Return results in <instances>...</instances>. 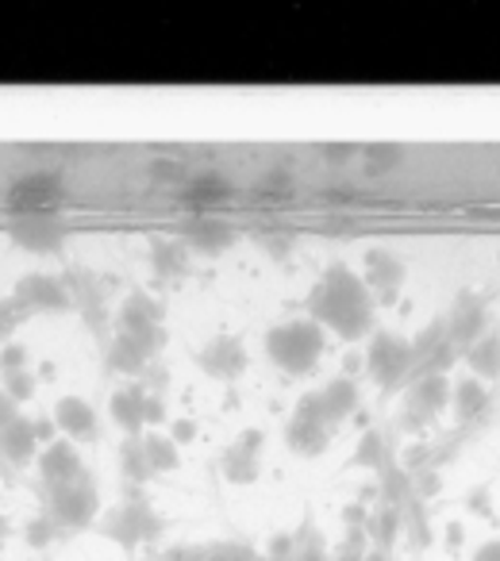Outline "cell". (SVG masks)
I'll return each mask as SVG.
<instances>
[{
    "label": "cell",
    "mask_w": 500,
    "mask_h": 561,
    "mask_svg": "<svg viewBox=\"0 0 500 561\" xmlns=\"http://www.w3.org/2000/svg\"><path fill=\"white\" fill-rule=\"evenodd\" d=\"M55 535H58V523L50 519V515H39V519L27 523V542L32 546H47Z\"/></svg>",
    "instance_id": "37"
},
{
    "label": "cell",
    "mask_w": 500,
    "mask_h": 561,
    "mask_svg": "<svg viewBox=\"0 0 500 561\" xmlns=\"http://www.w3.org/2000/svg\"><path fill=\"white\" fill-rule=\"evenodd\" d=\"M166 561H212V558H208V550H201V546H178V550H170Z\"/></svg>",
    "instance_id": "40"
},
{
    "label": "cell",
    "mask_w": 500,
    "mask_h": 561,
    "mask_svg": "<svg viewBox=\"0 0 500 561\" xmlns=\"http://www.w3.org/2000/svg\"><path fill=\"white\" fill-rule=\"evenodd\" d=\"M9 234L16 247L32 250V254H50V250L63 247L66 224L58 211H43V216H12Z\"/></svg>",
    "instance_id": "13"
},
{
    "label": "cell",
    "mask_w": 500,
    "mask_h": 561,
    "mask_svg": "<svg viewBox=\"0 0 500 561\" xmlns=\"http://www.w3.org/2000/svg\"><path fill=\"white\" fill-rule=\"evenodd\" d=\"M112 420L120 423L127 438H139L147 427H158L166 420V404L150 389H120L112 397Z\"/></svg>",
    "instance_id": "9"
},
{
    "label": "cell",
    "mask_w": 500,
    "mask_h": 561,
    "mask_svg": "<svg viewBox=\"0 0 500 561\" xmlns=\"http://www.w3.org/2000/svg\"><path fill=\"white\" fill-rule=\"evenodd\" d=\"M285 438H289L293 450L305 454V458H316V454L328 450L331 427H328V420H323L320 392H312V397L300 400L297 412H293V420H289V431H285Z\"/></svg>",
    "instance_id": "10"
},
{
    "label": "cell",
    "mask_w": 500,
    "mask_h": 561,
    "mask_svg": "<svg viewBox=\"0 0 500 561\" xmlns=\"http://www.w3.org/2000/svg\"><path fill=\"white\" fill-rule=\"evenodd\" d=\"M366 374L377 389H397V385L412 381V343L405 335L377 331L366 346Z\"/></svg>",
    "instance_id": "3"
},
{
    "label": "cell",
    "mask_w": 500,
    "mask_h": 561,
    "mask_svg": "<svg viewBox=\"0 0 500 561\" xmlns=\"http://www.w3.org/2000/svg\"><path fill=\"white\" fill-rule=\"evenodd\" d=\"M443 320H446V339L454 343V351L466 354L489 331V308H485V300L477 293H458V300L451 305V316H443Z\"/></svg>",
    "instance_id": "11"
},
{
    "label": "cell",
    "mask_w": 500,
    "mask_h": 561,
    "mask_svg": "<svg viewBox=\"0 0 500 561\" xmlns=\"http://www.w3.org/2000/svg\"><path fill=\"white\" fill-rule=\"evenodd\" d=\"M320 408H323V420H328V427L336 431L339 423H343L346 415L359 408V385H354L351 377H336V381L320 392Z\"/></svg>",
    "instance_id": "24"
},
{
    "label": "cell",
    "mask_w": 500,
    "mask_h": 561,
    "mask_svg": "<svg viewBox=\"0 0 500 561\" xmlns=\"http://www.w3.org/2000/svg\"><path fill=\"white\" fill-rule=\"evenodd\" d=\"M354 466L385 469V438H382V431H366V438L359 443V454H354Z\"/></svg>",
    "instance_id": "33"
},
{
    "label": "cell",
    "mask_w": 500,
    "mask_h": 561,
    "mask_svg": "<svg viewBox=\"0 0 500 561\" xmlns=\"http://www.w3.org/2000/svg\"><path fill=\"white\" fill-rule=\"evenodd\" d=\"M323 351H328V331L316 320H289L266 335V354L277 369L289 377H305L320 366Z\"/></svg>",
    "instance_id": "2"
},
{
    "label": "cell",
    "mask_w": 500,
    "mask_h": 561,
    "mask_svg": "<svg viewBox=\"0 0 500 561\" xmlns=\"http://www.w3.org/2000/svg\"><path fill=\"white\" fill-rule=\"evenodd\" d=\"M12 297L27 308V316H63L73 312V293L66 285V277H55V273H24L16 280Z\"/></svg>",
    "instance_id": "6"
},
{
    "label": "cell",
    "mask_w": 500,
    "mask_h": 561,
    "mask_svg": "<svg viewBox=\"0 0 500 561\" xmlns=\"http://www.w3.org/2000/svg\"><path fill=\"white\" fill-rule=\"evenodd\" d=\"M101 530L112 538V542H120L124 550H139L143 542H150V538L162 530V523H158L155 507L147 504L143 496H132L124 500V504L116 507V512L104 515Z\"/></svg>",
    "instance_id": "5"
},
{
    "label": "cell",
    "mask_w": 500,
    "mask_h": 561,
    "mask_svg": "<svg viewBox=\"0 0 500 561\" xmlns=\"http://www.w3.org/2000/svg\"><path fill=\"white\" fill-rule=\"evenodd\" d=\"M27 346L20 343H9L4 351H0V374H12V369H27Z\"/></svg>",
    "instance_id": "38"
},
{
    "label": "cell",
    "mask_w": 500,
    "mask_h": 561,
    "mask_svg": "<svg viewBox=\"0 0 500 561\" xmlns=\"http://www.w3.org/2000/svg\"><path fill=\"white\" fill-rule=\"evenodd\" d=\"M259 461H262V431L259 427H247L235 446L224 454V473L231 484H250L259 477Z\"/></svg>",
    "instance_id": "15"
},
{
    "label": "cell",
    "mask_w": 500,
    "mask_h": 561,
    "mask_svg": "<svg viewBox=\"0 0 500 561\" xmlns=\"http://www.w3.org/2000/svg\"><path fill=\"white\" fill-rule=\"evenodd\" d=\"M405 150L400 147H366L362 150V162H366L370 173H385V170H397Z\"/></svg>",
    "instance_id": "34"
},
{
    "label": "cell",
    "mask_w": 500,
    "mask_h": 561,
    "mask_svg": "<svg viewBox=\"0 0 500 561\" xmlns=\"http://www.w3.org/2000/svg\"><path fill=\"white\" fill-rule=\"evenodd\" d=\"M201 369L216 381H235V377L247 374V351L235 335H216L204 343V351L196 354Z\"/></svg>",
    "instance_id": "14"
},
{
    "label": "cell",
    "mask_w": 500,
    "mask_h": 561,
    "mask_svg": "<svg viewBox=\"0 0 500 561\" xmlns=\"http://www.w3.org/2000/svg\"><path fill=\"white\" fill-rule=\"evenodd\" d=\"M96 484L93 477H81L73 484H63V489H47V515L58 523V530H81L96 519Z\"/></svg>",
    "instance_id": "4"
},
{
    "label": "cell",
    "mask_w": 500,
    "mask_h": 561,
    "mask_svg": "<svg viewBox=\"0 0 500 561\" xmlns=\"http://www.w3.org/2000/svg\"><path fill=\"white\" fill-rule=\"evenodd\" d=\"M293 193V178L289 170H270L259 178V196H274V201H282V196Z\"/></svg>",
    "instance_id": "36"
},
{
    "label": "cell",
    "mask_w": 500,
    "mask_h": 561,
    "mask_svg": "<svg viewBox=\"0 0 500 561\" xmlns=\"http://www.w3.org/2000/svg\"><path fill=\"white\" fill-rule=\"evenodd\" d=\"M196 435V427H193V423H189V420H181V423H173V443H189V438H193Z\"/></svg>",
    "instance_id": "41"
},
{
    "label": "cell",
    "mask_w": 500,
    "mask_h": 561,
    "mask_svg": "<svg viewBox=\"0 0 500 561\" xmlns=\"http://www.w3.org/2000/svg\"><path fill=\"white\" fill-rule=\"evenodd\" d=\"M208 558L212 561H266V553H254L250 546H239V542H216V546H208Z\"/></svg>",
    "instance_id": "35"
},
{
    "label": "cell",
    "mask_w": 500,
    "mask_h": 561,
    "mask_svg": "<svg viewBox=\"0 0 500 561\" xmlns=\"http://www.w3.org/2000/svg\"><path fill=\"white\" fill-rule=\"evenodd\" d=\"M66 285H70V293H73V308L86 316L89 328L104 331V323H109V305H104V285L96 280V273H70Z\"/></svg>",
    "instance_id": "18"
},
{
    "label": "cell",
    "mask_w": 500,
    "mask_h": 561,
    "mask_svg": "<svg viewBox=\"0 0 500 561\" xmlns=\"http://www.w3.org/2000/svg\"><path fill=\"white\" fill-rule=\"evenodd\" d=\"M362 280H366L370 297H377L382 305H393L405 289V262H400L393 250H366V262H362Z\"/></svg>",
    "instance_id": "12"
},
{
    "label": "cell",
    "mask_w": 500,
    "mask_h": 561,
    "mask_svg": "<svg viewBox=\"0 0 500 561\" xmlns=\"http://www.w3.org/2000/svg\"><path fill=\"white\" fill-rule=\"evenodd\" d=\"M162 343H166L162 328L116 331V335H112V343H109V354H104V362H109L112 374H143V369L150 366V358L162 351Z\"/></svg>",
    "instance_id": "8"
},
{
    "label": "cell",
    "mask_w": 500,
    "mask_h": 561,
    "mask_svg": "<svg viewBox=\"0 0 500 561\" xmlns=\"http://www.w3.org/2000/svg\"><path fill=\"white\" fill-rule=\"evenodd\" d=\"M451 404L462 423H474L489 412V389H485V381H477V377H466V381H458L451 389Z\"/></svg>",
    "instance_id": "26"
},
{
    "label": "cell",
    "mask_w": 500,
    "mask_h": 561,
    "mask_svg": "<svg viewBox=\"0 0 500 561\" xmlns=\"http://www.w3.org/2000/svg\"><path fill=\"white\" fill-rule=\"evenodd\" d=\"M35 443H39V427H35L27 415H20L16 423L0 431V454L12 461V466H27L35 454Z\"/></svg>",
    "instance_id": "23"
},
{
    "label": "cell",
    "mask_w": 500,
    "mask_h": 561,
    "mask_svg": "<svg viewBox=\"0 0 500 561\" xmlns=\"http://www.w3.org/2000/svg\"><path fill=\"white\" fill-rule=\"evenodd\" d=\"M166 312L150 293H132L124 305L116 308V331H150L162 328Z\"/></svg>",
    "instance_id": "21"
},
{
    "label": "cell",
    "mask_w": 500,
    "mask_h": 561,
    "mask_svg": "<svg viewBox=\"0 0 500 561\" xmlns=\"http://www.w3.org/2000/svg\"><path fill=\"white\" fill-rule=\"evenodd\" d=\"M224 196H231V185H227L219 173H201V178H193L189 185H181V201L193 204V208H212V204H219Z\"/></svg>",
    "instance_id": "27"
},
{
    "label": "cell",
    "mask_w": 500,
    "mask_h": 561,
    "mask_svg": "<svg viewBox=\"0 0 500 561\" xmlns=\"http://www.w3.org/2000/svg\"><path fill=\"white\" fill-rule=\"evenodd\" d=\"M39 477L47 489H63V484H73L86 477V466H81L73 443H47L39 454Z\"/></svg>",
    "instance_id": "16"
},
{
    "label": "cell",
    "mask_w": 500,
    "mask_h": 561,
    "mask_svg": "<svg viewBox=\"0 0 500 561\" xmlns=\"http://www.w3.org/2000/svg\"><path fill=\"white\" fill-rule=\"evenodd\" d=\"M400 523H405V507H393V504H385L377 515H370V523H366V535L377 542V550H389V546H393V538L400 535Z\"/></svg>",
    "instance_id": "29"
},
{
    "label": "cell",
    "mask_w": 500,
    "mask_h": 561,
    "mask_svg": "<svg viewBox=\"0 0 500 561\" xmlns=\"http://www.w3.org/2000/svg\"><path fill=\"white\" fill-rule=\"evenodd\" d=\"M0 389L9 392L16 404H24V400L35 397V377L32 369H12V374H0Z\"/></svg>",
    "instance_id": "32"
},
{
    "label": "cell",
    "mask_w": 500,
    "mask_h": 561,
    "mask_svg": "<svg viewBox=\"0 0 500 561\" xmlns=\"http://www.w3.org/2000/svg\"><path fill=\"white\" fill-rule=\"evenodd\" d=\"M451 389L454 385L446 377H423V381H412L408 389V420L412 423H431L446 404H451Z\"/></svg>",
    "instance_id": "17"
},
{
    "label": "cell",
    "mask_w": 500,
    "mask_h": 561,
    "mask_svg": "<svg viewBox=\"0 0 500 561\" xmlns=\"http://www.w3.org/2000/svg\"><path fill=\"white\" fill-rule=\"evenodd\" d=\"M150 270L162 285H173L189 273V247L181 239H158L150 242Z\"/></svg>",
    "instance_id": "22"
},
{
    "label": "cell",
    "mask_w": 500,
    "mask_h": 561,
    "mask_svg": "<svg viewBox=\"0 0 500 561\" xmlns=\"http://www.w3.org/2000/svg\"><path fill=\"white\" fill-rule=\"evenodd\" d=\"M9 208L12 216H43V211H58L66 201V185L58 173H27L9 188Z\"/></svg>",
    "instance_id": "7"
},
{
    "label": "cell",
    "mask_w": 500,
    "mask_h": 561,
    "mask_svg": "<svg viewBox=\"0 0 500 561\" xmlns=\"http://www.w3.org/2000/svg\"><path fill=\"white\" fill-rule=\"evenodd\" d=\"M474 561H500V542H485L481 550L474 553Z\"/></svg>",
    "instance_id": "42"
},
{
    "label": "cell",
    "mask_w": 500,
    "mask_h": 561,
    "mask_svg": "<svg viewBox=\"0 0 500 561\" xmlns=\"http://www.w3.org/2000/svg\"><path fill=\"white\" fill-rule=\"evenodd\" d=\"M0 542H4V519H0Z\"/></svg>",
    "instance_id": "43"
},
{
    "label": "cell",
    "mask_w": 500,
    "mask_h": 561,
    "mask_svg": "<svg viewBox=\"0 0 500 561\" xmlns=\"http://www.w3.org/2000/svg\"><path fill=\"white\" fill-rule=\"evenodd\" d=\"M466 366L474 369L477 381H500V331L489 328L466 354Z\"/></svg>",
    "instance_id": "25"
},
{
    "label": "cell",
    "mask_w": 500,
    "mask_h": 561,
    "mask_svg": "<svg viewBox=\"0 0 500 561\" xmlns=\"http://www.w3.org/2000/svg\"><path fill=\"white\" fill-rule=\"evenodd\" d=\"M55 423L66 431V438H70V443H96V435H101L96 412L81 397H63V400H58V404H55Z\"/></svg>",
    "instance_id": "19"
},
{
    "label": "cell",
    "mask_w": 500,
    "mask_h": 561,
    "mask_svg": "<svg viewBox=\"0 0 500 561\" xmlns=\"http://www.w3.org/2000/svg\"><path fill=\"white\" fill-rule=\"evenodd\" d=\"M24 320H32V316L16 297H0V346H9V339L16 335Z\"/></svg>",
    "instance_id": "31"
},
{
    "label": "cell",
    "mask_w": 500,
    "mask_h": 561,
    "mask_svg": "<svg viewBox=\"0 0 500 561\" xmlns=\"http://www.w3.org/2000/svg\"><path fill=\"white\" fill-rule=\"evenodd\" d=\"M16 420H20V404L9 397V392L0 389V431L9 427V423H16Z\"/></svg>",
    "instance_id": "39"
},
{
    "label": "cell",
    "mask_w": 500,
    "mask_h": 561,
    "mask_svg": "<svg viewBox=\"0 0 500 561\" xmlns=\"http://www.w3.org/2000/svg\"><path fill=\"white\" fill-rule=\"evenodd\" d=\"M120 473H124V481H132V484H147L150 477H155V469H150V461H147L143 435L124 438V446H120Z\"/></svg>",
    "instance_id": "28"
},
{
    "label": "cell",
    "mask_w": 500,
    "mask_h": 561,
    "mask_svg": "<svg viewBox=\"0 0 500 561\" xmlns=\"http://www.w3.org/2000/svg\"><path fill=\"white\" fill-rule=\"evenodd\" d=\"M308 308L323 331H336L346 343L366 339V331H374V297L351 265H331L308 297Z\"/></svg>",
    "instance_id": "1"
},
{
    "label": "cell",
    "mask_w": 500,
    "mask_h": 561,
    "mask_svg": "<svg viewBox=\"0 0 500 561\" xmlns=\"http://www.w3.org/2000/svg\"><path fill=\"white\" fill-rule=\"evenodd\" d=\"M185 242L201 254H224L235 242V227L219 216H196L193 224H185Z\"/></svg>",
    "instance_id": "20"
},
{
    "label": "cell",
    "mask_w": 500,
    "mask_h": 561,
    "mask_svg": "<svg viewBox=\"0 0 500 561\" xmlns=\"http://www.w3.org/2000/svg\"><path fill=\"white\" fill-rule=\"evenodd\" d=\"M143 446H147V461H150L155 473H170V469L181 466V450H178L173 438L155 435V431H150V435H143Z\"/></svg>",
    "instance_id": "30"
}]
</instances>
